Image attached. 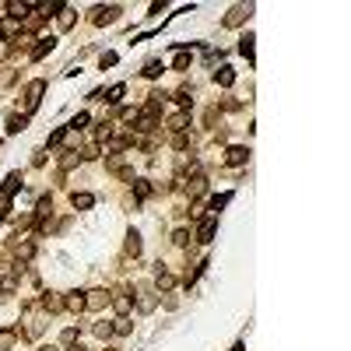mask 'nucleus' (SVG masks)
Segmentation results:
<instances>
[{
	"label": "nucleus",
	"mask_w": 351,
	"mask_h": 351,
	"mask_svg": "<svg viewBox=\"0 0 351 351\" xmlns=\"http://www.w3.org/2000/svg\"><path fill=\"white\" fill-rule=\"evenodd\" d=\"M85 123H88V112H77L74 120H70V123H63V127H67V130H81Z\"/></svg>",
	"instance_id": "26"
},
{
	"label": "nucleus",
	"mask_w": 351,
	"mask_h": 351,
	"mask_svg": "<svg viewBox=\"0 0 351 351\" xmlns=\"http://www.w3.org/2000/svg\"><path fill=\"white\" fill-rule=\"evenodd\" d=\"M214 232H218V218L207 214V218L201 221V228H197V243H211V239H214Z\"/></svg>",
	"instance_id": "4"
},
{
	"label": "nucleus",
	"mask_w": 351,
	"mask_h": 351,
	"mask_svg": "<svg viewBox=\"0 0 351 351\" xmlns=\"http://www.w3.org/2000/svg\"><path fill=\"white\" fill-rule=\"evenodd\" d=\"M134 193H137V201H148L151 193H154V186L148 179H134Z\"/></svg>",
	"instance_id": "15"
},
{
	"label": "nucleus",
	"mask_w": 351,
	"mask_h": 351,
	"mask_svg": "<svg viewBox=\"0 0 351 351\" xmlns=\"http://www.w3.org/2000/svg\"><path fill=\"white\" fill-rule=\"evenodd\" d=\"M172 243H176V246H186V243H190V232H186V228H176V232H172Z\"/></svg>",
	"instance_id": "29"
},
{
	"label": "nucleus",
	"mask_w": 351,
	"mask_h": 351,
	"mask_svg": "<svg viewBox=\"0 0 351 351\" xmlns=\"http://www.w3.org/2000/svg\"><path fill=\"white\" fill-rule=\"evenodd\" d=\"M39 351H56V348H39Z\"/></svg>",
	"instance_id": "39"
},
{
	"label": "nucleus",
	"mask_w": 351,
	"mask_h": 351,
	"mask_svg": "<svg viewBox=\"0 0 351 351\" xmlns=\"http://www.w3.org/2000/svg\"><path fill=\"white\" fill-rule=\"evenodd\" d=\"M60 28H63V32H67V28H74V11H70V7L60 14Z\"/></svg>",
	"instance_id": "30"
},
{
	"label": "nucleus",
	"mask_w": 351,
	"mask_h": 351,
	"mask_svg": "<svg viewBox=\"0 0 351 351\" xmlns=\"http://www.w3.org/2000/svg\"><path fill=\"white\" fill-rule=\"evenodd\" d=\"M214 81H218L221 88H232V85H236V70H232V67H221V70H214Z\"/></svg>",
	"instance_id": "12"
},
{
	"label": "nucleus",
	"mask_w": 351,
	"mask_h": 351,
	"mask_svg": "<svg viewBox=\"0 0 351 351\" xmlns=\"http://www.w3.org/2000/svg\"><path fill=\"white\" fill-rule=\"evenodd\" d=\"M137 309H141V313H154V309H158V295H154L151 288H141V295H137Z\"/></svg>",
	"instance_id": "5"
},
{
	"label": "nucleus",
	"mask_w": 351,
	"mask_h": 351,
	"mask_svg": "<svg viewBox=\"0 0 351 351\" xmlns=\"http://www.w3.org/2000/svg\"><path fill=\"white\" fill-rule=\"evenodd\" d=\"M11 56V43H7V39H0V60H7Z\"/></svg>",
	"instance_id": "36"
},
{
	"label": "nucleus",
	"mask_w": 351,
	"mask_h": 351,
	"mask_svg": "<svg viewBox=\"0 0 351 351\" xmlns=\"http://www.w3.org/2000/svg\"><path fill=\"white\" fill-rule=\"evenodd\" d=\"M250 14H253V7H243V4H236V7H232V11L225 14V21H221V25H225V28H239V25H243Z\"/></svg>",
	"instance_id": "3"
},
{
	"label": "nucleus",
	"mask_w": 351,
	"mask_h": 351,
	"mask_svg": "<svg viewBox=\"0 0 351 351\" xmlns=\"http://www.w3.org/2000/svg\"><path fill=\"white\" fill-rule=\"evenodd\" d=\"M246 162H250V148L236 144V148H228V151H225V165H228V169H243Z\"/></svg>",
	"instance_id": "2"
},
{
	"label": "nucleus",
	"mask_w": 351,
	"mask_h": 351,
	"mask_svg": "<svg viewBox=\"0 0 351 351\" xmlns=\"http://www.w3.org/2000/svg\"><path fill=\"white\" fill-rule=\"evenodd\" d=\"M21 186V172H11L7 179H4V186H0V204H7L11 201V193Z\"/></svg>",
	"instance_id": "6"
},
{
	"label": "nucleus",
	"mask_w": 351,
	"mask_h": 351,
	"mask_svg": "<svg viewBox=\"0 0 351 351\" xmlns=\"http://www.w3.org/2000/svg\"><path fill=\"white\" fill-rule=\"evenodd\" d=\"M172 67H176V70H186V67H190V56H186V53H179V56L172 60Z\"/></svg>",
	"instance_id": "34"
},
{
	"label": "nucleus",
	"mask_w": 351,
	"mask_h": 351,
	"mask_svg": "<svg viewBox=\"0 0 351 351\" xmlns=\"http://www.w3.org/2000/svg\"><path fill=\"white\" fill-rule=\"evenodd\" d=\"M43 92H46V81H43V77H39V81H32L28 88H25V116H32L35 109H39V99H43Z\"/></svg>",
	"instance_id": "1"
},
{
	"label": "nucleus",
	"mask_w": 351,
	"mask_h": 351,
	"mask_svg": "<svg viewBox=\"0 0 351 351\" xmlns=\"http://www.w3.org/2000/svg\"><path fill=\"white\" fill-rule=\"evenodd\" d=\"M32 256H35V246L32 243H21L18 246V260H32Z\"/></svg>",
	"instance_id": "28"
},
{
	"label": "nucleus",
	"mask_w": 351,
	"mask_h": 351,
	"mask_svg": "<svg viewBox=\"0 0 351 351\" xmlns=\"http://www.w3.org/2000/svg\"><path fill=\"white\" fill-rule=\"evenodd\" d=\"M95 334H99V337H105V341H109V337H112V323H99V327H95Z\"/></svg>",
	"instance_id": "35"
},
{
	"label": "nucleus",
	"mask_w": 351,
	"mask_h": 351,
	"mask_svg": "<svg viewBox=\"0 0 351 351\" xmlns=\"http://www.w3.org/2000/svg\"><path fill=\"white\" fill-rule=\"evenodd\" d=\"M130 305H134V302H130L127 295H116V299H112V309H116L120 316H127V313H130Z\"/></svg>",
	"instance_id": "21"
},
{
	"label": "nucleus",
	"mask_w": 351,
	"mask_h": 351,
	"mask_svg": "<svg viewBox=\"0 0 351 351\" xmlns=\"http://www.w3.org/2000/svg\"><path fill=\"white\" fill-rule=\"evenodd\" d=\"M14 341H18V334H14V330H0V351H11V348H14Z\"/></svg>",
	"instance_id": "22"
},
{
	"label": "nucleus",
	"mask_w": 351,
	"mask_h": 351,
	"mask_svg": "<svg viewBox=\"0 0 351 351\" xmlns=\"http://www.w3.org/2000/svg\"><path fill=\"white\" fill-rule=\"evenodd\" d=\"M112 63H116V53H102V56H99V67H102V70L112 67Z\"/></svg>",
	"instance_id": "33"
},
{
	"label": "nucleus",
	"mask_w": 351,
	"mask_h": 351,
	"mask_svg": "<svg viewBox=\"0 0 351 351\" xmlns=\"http://www.w3.org/2000/svg\"><path fill=\"white\" fill-rule=\"evenodd\" d=\"M53 50H56V39H53V35H43V39H39V46L32 50V60H43V56L53 53Z\"/></svg>",
	"instance_id": "7"
},
{
	"label": "nucleus",
	"mask_w": 351,
	"mask_h": 351,
	"mask_svg": "<svg viewBox=\"0 0 351 351\" xmlns=\"http://www.w3.org/2000/svg\"><path fill=\"white\" fill-rule=\"evenodd\" d=\"M172 285H176V278H172L169 270H165V267L158 263V270H154V288H162V292H169Z\"/></svg>",
	"instance_id": "10"
},
{
	"label": "nucleus",
	"mask_w": 351,
	"mask_h": 351,
	"mask_svg": "<svg viewBox=\"0 0 351 351\" xmlns=\"http://www.w3.org/2000/svg\"><path fill=\"white\" fill-rule=\"evenodd\" d=\"M127 253H130V256H137V253H141V236H137L134 228L127 232Z\"/></svg>",
	"instance_id": "19"
},
{
	"label": "nucleus",
	"mask_w": 351,
	"mask_h": 351,
	"mask_svg": "<svg viewBox=\"0 0 351 351\" xmlns=\"http://www.w3.org/2000/svg\"><path fill=\"white\" fill-rule=\"evenodd\" d=\"M105 302H109V295H105V292H88V299H85V305H88V309H99V305H105Z\"/></svg>",
	"instance_id": "17"
},
{
	"label": "nucleus",
	"mask_w": 351,
	"mask_h": 351,
	"mask_svg": "<svg viewBox=\"0 0 351 351\" xmlns=\"http://www.w3.org/2000/svg\"><path fill=\"white\" fill-rule=\"evenodd\" d=\"M70 204L81 207V211H88V207H95V197H92V193H70Z\"/></svg>",
	"instance_id": "13"
},
{
	"label": "nucleus",
	"mask_w": 351,
	"mask_h": 351,
	"mask_svg": "<svg viewBox=\"0 0 351 351\" xmlns=\"http://www.w3.org/2000/svg\"><path fill=\"white\" fill-rule=\"evenodd\" d=\"M123 92H127V85H123V81H120V85H112V88L105 92V102H109V105H116V102L123 99Z\"/></svg>",
	"instance_id": "18"
},
{
	"label": "nucleus",
	"mask_w": 351,
	"mask_h": 351,
	"mask_svg": "<svg viewBox=\"0 0 351 351\" xmlns=\"http://www.w3.org/2000/svg\"><path fill=\"white\" fill-rule=\"evenodd\" d=\"M162 70H165V67H162V60H148V63H144V70H141V74H144V77H158V74H162Z\"/></svg>",
	"instance_id": "23"
},
{
	"label": "nucleus",
	"mask_w": 351,
	"mask_h": 351,
	"mask_svg": "<svg viewBox=\"0 0 351 351\" xmlns=\"http://www.w3.org/2000/svg\"><path fill=\"white\" fill-rule=\"evenodd\" d=\"M77 341V327H67L63 334H60V344H74Z\"/></svg>",
	"instance_id": "31"
},
{
	"label": "nucleus",
	"mask_w": 351,
	"mask_h": 351,
	"mask_svg": "<svg viewBox=\"0 0 351 351\" xmlns=\"http://www.w3.org/2000/svg\"><path fill=\"white\" fill-rule=\"evenodd\" d=\"M116 14H120V7L109 4V7H95V25H112Z\"/></svg>",
	"instance_id": "8"
},
{
	"label": "nucleus",
	"mask_w": 351,
	"mask_h": 351,
	"mask_svg": "<svg viewBox=\"0 0 351 351\" xmlns=\"http://www.w3.org/2000/svg\"><path fill=\"white\" fill-rule=\"evenodd\" d=\"M60 305H63V302H60V299H56L53 292H50V295H43V309H46V313H56Z\"/></svg>",
	"instance_id": "25"
},
{
	"label": "nucleus",
	"mask_w": 351,
	"mask_h": 351,
	"mask_svg": "<svg viewBox=\"0 0 351 351\" xmlns=\"http://www.w3.org/2000/svg\"><path fill=\"white\" fill-rule=\"evenodd\" d=\"M232 351H246V344H243V341H236V348H232Z\"/></svg>",
	"instance_id": "38"
},
{
	"label": "nucleus",
	"mask_w": 351,
	"mask_h": 351,
	"mask_svg": "<svg viewBox=\"0 0 351 351\" xmlns=\"http://www.w3.org/2000/svg\"><path fill=\"white\" fill-rule=\"evenodd\" d=\"M63 305L70 309V313H85V309H88V305H85V292H70V295L63 299Z\"/></svg>",
	"instance_id": "9"
},
{
	"label": "nucleus",
	"mask_w": 351,
	"mask_h": 351,
	"mask_svg": "<svg viewBox=\"0 0 351 351\" xmlns=\"http://www.w3.org/2000/svg\"><path fill=\"white\" fill-rule=\"evenodd\" d=\"M204 190H207V179H204V176H193V179H190V197H201Z\"/></svg>",
	"instance_id": "20"
},
{
	"label": "nucleus",
	"mask_w": 351,
	"mask_h": 351,
	"mask_svg": "<svg viewBox=\"0 0 351 351\" xmlns=\"http://www.w3.org/2000/svg\"><path fill=\"white\" fill-rule=\"evenodd\" d=\"M25 123H28V116H18V112H11V116H7V134H18V130H25Z\"/></svg>",
	"instance_id": "16"
},
{
	"label": "nucleus",
	"mask_w": 351,
	"mask_h": 351,
	"mask_svg": "<svg viewBox=\"0 0 351 351\" xmlns=\"http://www.w3.org/2000/svg\"><path fill=\"white\" fill-rule=\"evenodd\" d=\"M186 127H190V112H176L169 120V130H176V134H183Z\"/></svg>",
	"instance_id": "14"
},
{
	"label": "nucleus",
	"mask_w": 351,
	"mask_h": 351,
	"mask_svg": "<svg viewBox=\"0 0 351 351\" xmlns=\"http://www.w3.org/2000/svg\"><path fill=\"white\" fill-rule=\"evenodd\" d=\"M239 53H243L246 60H253V35H250V32L239 39Z\"/></svg>",
	"instance_id": "24"
},
{
	"label": "nucleus",
	"mask_w": 351,
	"mask_h": 351,
	"mask_svg": "<svg viewBox=\"0 0 351 351\" xmlns=\"http://www.w3.org/2000/svg\"><path fill=\"white\" fill-rule=\"evenodd\" d=\"M67 351H85V348L81 344H67Z\"/></svg>",
	"instance_id": "37"
},
{
	"label": "nucleus",
	"mask_w": 351,
	"mask_h": 351,
	"mask_svg": "<svg viewBox=\"0 0 351 351\" xmlns=\"http://www.w3.org/2000/svg\"><path fill=\"white\" fill-rule=\"evenodd\" d=\"M130 330H134V323H130V320H116V323H112V334H120V337H123V334H130Z\"/></svg>",
	"instance_id": "27"
},
{
	"label": "nucleus",
	"mask_w": 351,
	"mask_h": 351,
	"mask_svg": "<svg viewBox=\"0 0 351 351\" xmlns=\"http://www.w3.org/2000/svg\"><path fill=\"white\" fill-rule=\"evenodd\" d=\"M63 134H67V127H56V130L50 134V141H46V144H50V148H53V144H60V141H63Z\"/></svg>",
	"instance_id": "32"
},
{
	"label": "nucleus",
	"mask_w": 351,
	"mask_h": 351,
	"mask_svg": "<svg viewBox=\"0 0 351 351\" xmlns=\"http://www.w3.org/2000/svg\"><path fill=\"white\" fill-rule=\"evenodd\" d=\"M228 201H232V190H228V193H214V197L207 201V211H211V214L218 218V211H221V207H225Z\"/></svg>",
	"instance_id": "11"
}]
</instances>
